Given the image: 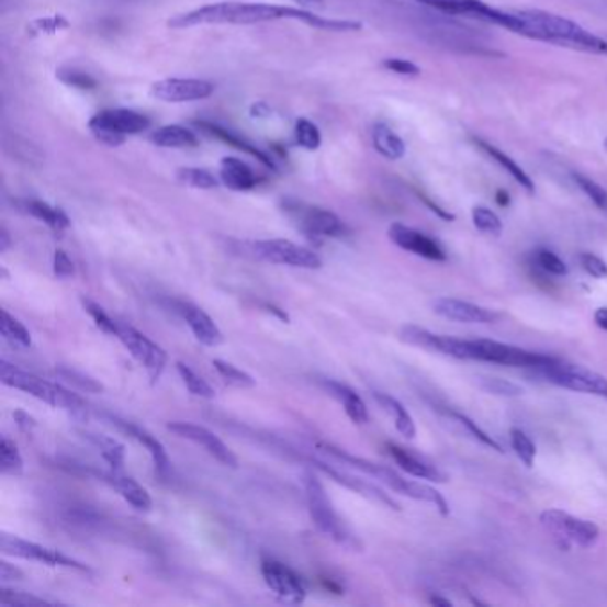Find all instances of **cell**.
I'll list each match as a JSON object with an SVG mask.
<instances>
[{
  "label": "cell",
  "instance_id": "12",
  "mask_svg": "<svg viewBox=\"0 0 607 607\" xmlns=\"http://www.w3.org/2000/svg\"><path fill=\"white\" fill-rule=\"evenodd\" d=\"M0 551L4 552V554L13 555V558L36 561V563H43V565L63 566V569L90 572V566L74 560L70 555L63 554L61 551L40 546V543H34V541L22 540V538L5 535V532L0 537Z\"/></svg>",
  "mask_w": 607,
  "mask_h": 607
},
{
  "label": "cell",
  "instance_id": "34",
  "mask_svg": "<svg viewBox=\"0 0 607 607\" xmlns=\"http://www.w3.org/2000/svg\"><path fill=\"white\" fill-rule=\"evenodd\" d=\"M0 331L8 342L19 346V348H31L33 339L25 328L24 323H20L16 317L11 316L10 312H0Z\"/></svg>",
  "mask_w": 607,
  "mask_h": 607
},
{
  "label": "cell",
  "instance_id": "22",
  "mask_svg": "<svg viewBox=\"0 0 607 607\" xmlns=\"http://www.w3.org/2000/svg\"><path fill=\"white\" fill-rule=\"evenodd\" d=\"M314 463H316L317 469L330 475L331 480L337 481L339 485L353 490L357 494L363 495V497H368V499L374 501V503L383 504L386 508L400 512V504L392 499L391 495L386 494L385 490L380 488V486L372 485V483L360 480L357 475L348 474V472L337 471L335 467L328 465V463L317 462V460H314Z\"/></svg>",
  "mask_w": 607,
  "mask_h": 607
},
{
  "label": "cell",
  "instance_id": "28",
  "mask_svg": "<svg viewBox=\"0 0 607 607\" xmlns=\"http://www.w3.org/2000/svg\"><path fill=\"white\" fill-rule=\"evenodd\" d=\"M372 397H374L378 405L385 409L386 414L391 415L394 426L403 437L415 438L417 428H415L414 417L409 415L403 403H400L396 397H392L391 394H385V392H372Z\"/></svg>",
  "mask_w": 607,
  "mask_h": 607
},
{
  "label": "cell",
  "instance_id": "59",
  "mask_svg": "<svg viewBox=\"0 0 607 607\" xmlns=\"http://www.w3.org/2000/svg\"><path fill=\"white\" fill-rule=\"evenodd\" d=\"M495 202L499 203L501 207H508L509 194L506 193L504 189H499V191H497V194H495Z\"/></svg>",
  "mask_w": 607,
  "mask_h": 607
},
{
  "label": "cell",
  "instance_id": "11",
  "mask_svg": "<svg viewBox=\"0 0 607 607\" xmlns=\"http://www.w3.org/2000/svg\"><path fill=\"white\" fill-rule=\"evenodd\" d=\"M116 339L128 349V353L136 358L137 362L145 368L146 374L151 383L159 382V378L165 372L168 363V353L160 348L159 344L154 342L150 337H146L142 331L136 330L134 326L119 323V334Z\"/></svg>",
  "mask_w": 607,
  "mask_h": 607
},
{
  "label": "cell",
  "instance_id": "51",
  "mask_svg": "<svg viewBox=\"0 0 607 607\" xmlns=\"http://www.w3.org/2000/svg\"><path fill=\"white\" fill-rule=\"evenodd\" d=\"M577 260H580L581 268H583L589 277L597 278V280L607 278V265L598 255L583 251V254H580V257H577Z\"/></svg>",
  "mask_w": 607,
  "mask_h": 607
},
{
  "label": "cell",
  "instance_id": "13",
  "mask_svg": "<svg viewBox=\"0 0 607 607\" xmlns=\"http://www.w3.org/2000/svg\"><path fill=\"white\" fill-rule=\"evenodd\" d=\"M260 572L265 577L268 588L277 595L282 603L302 604L306 597L305 581L277 560H265L260 565Z\"/></svg>",
  "mask_w": 607,
  "mask_h": 607
},
{
  "label": "cell",
  "instance_id": "9",
  "mask_svg": "<svg viewBox=\"0 0 607 607\" xmlns=\"http://www.w3.org/2000/svg\"><path fill=\"white\" fill-rule=\"evenodd\" d=\"M540 522L565 549H569L570 546L589 549L600 538V529L597 524L574 517L561 509H546L540 515Z\"/></svg>",
  "mask_w": 607,
  "mask_h": 607
},
{
  "label": "cell",
  "instance_id": "21",
  "mask_svg": "<svg viewBox=\"0 0 607 607\" xmlns=\"http://www.w3.org/2000/svg\"><path fill=\"white\" fill-rule=\"evenodd\" d=\"M194 127L200 128V131L207 134V136L214 137L217 142L226 143V145L232 146V148L243 151L246 156L255 157V159L262 162L266 168L274 170L273 159H271L265 150H260L259 146L251 143L250 139H246L245 136L234 133L231 128L223 127L220 123L207 122V120L194 122Z\"/></svg>",
  "mask_w": 607,
  "mask_h": 607
},
{
  "label": "cell",
  "instance_id": "20",
  "mask_svg": "<svg viewBox=\"0 0 607 607\" xmlns=\"http://www.w3.org/2000/svg\"><path fill=\"white\" fill-rule=\"evenodd\" d=\"M177 311H179L182 319L186 321V325L191 328L196 340L202 342L203 346L216 348V346L223 342V334L220 330V326L200 306L194 305V303L179 302L177 303Z\"/></svg>",
  "mask_w": 607,
  "mask_h": 607
},
{
  "label": "cell",
  "instance_id": "49",
  "mask_svg": "<svg viewBox=\"0 0 607 607\" xmlns=\"http://www.w3.org/2000/svg\"><path fill=\"white\" fill-rule=\"evenodd\" d=\"M0 604L2 606H43V604H54L47 598L36 597V595L16 592V589H0Z\"/></svg>",
  "mask_w": 607,
  "mask_h": 607
},
{
  "label": "cell",
  "instance_id": "23",
  "mask_svg": "<svg viewBox=\"0 0 607 607\" xmlns=\"http://www.w3.org/2000/svg\"><path fill=\"white\" fill-rule=\"evenodd\" d=\"M220 180L225 188L232 191H251L259 186V177L251 170L250 165L237 157H223L220 162Z\"/></svg>",
  "mask_w": 607,
  "mask_h": 607
},
{
  "label": "cell",
  "instance_id": "7",
  "mask_svg": "<svg viewBox=\"0 0 607 607\" xmlns=\"http://www.w3.org/2000/svg\"><path fill=\"white\" fill-rule=\"evenodd\" d=\"M535 372L551 385L607 400V378L577 363L563 362L555 358L554 362Z\"/></svg>",
  "mask_w": 607,
  "mask_h": 607
},
{
  "label": "cell",
  "instance_id": "14",
  "mask_svg": "<svg viewBox=\"0 0 607 607\" xmlns=\"http://www.w3.org/2000/svg\"><path fill=\"white\" fill-rule=\"evenodd\" d=\"M168 429L177 437L186 438L189 442L202 446L222 465L231 467V469H237V465H239L236 454L223 442L222 438L217 437L216 434H212L211 429L203 428L199 424L184 423V420H175V423L168 424Z\"/></svg>",
  "mask_w": 607,
  "mask_h": 607
},
{
  "label": "cell",
  "instance_id": "58",
  "mask_svg": "<svg viewBox=\"0 0 607 607\" xmlns=\"http://www.w3.org/2000/svg\"><path fill=\"white\" fill-rule=\"evenodd\" d=\"M294 2H297L300 8H305V10H308V8H319V10H323L325 8V0H294Z\"/></svg>",
  "mask_w": 607,
  "mask_h": 607
},
{
  "label": "cell",
  "instance_id": "31",
  "mask_svg": "<svg viewBox=\"0 0 607 607\" xmlns=\"http://www.w3.org/2000/svg\"><path fill=\"white\" fill-rule=\"evenodd\" d=\"M24 209L31 216L36 217L38 222L45 223L54 232L67 231L68 226L71 225L67 212L63 211V209L54 207V205L43 202V200H25Z\"/></svg>",
  "mask_w": 607,
  "mask_h": 607
},
{
  "label": "cell",
  "instance_id": "30",
  "mask_svg": "<svg viewBox=\"0 0 607 607\" xmlns=\"http://www.w3.org/2000/svg\"><path fill=\"white\" fill-rule=\"evenodd\" d=\"M372 145L380 156L389 160H400L405 157L406 145L385 123H376L372 127Z\"/></svg>",
  "mask_w": 607,
  "mask_h": 607
},
{
  "label": "cell",
  "instance_id": "35",
  "mask_svg": "<svg viewBox=\"0 0 607 607\" xmlns=\"http://www.w3.org/2000/svg\"><path fill=\"white\" fill-rule=\"evenodd\" d=\"M177 180L180 184L188 186V188L205 189V191L216 189L217 186L222 184V180L205 168H179Z\"/></svg>",
  "mask_w": 607,
  "mask_h": 607
},
{
  "label": "cell",
  "instance_id": "27",
  "mask_svg": "<svg viewBox=\"0 0 607 607\" xmlns=\"http://www.w3.org/2000/svg\"><path fill=\"white\" fill-rule=\"evenodd\" d=\"M472 142H474V145L480 148L481 151H485L486 156L490 157V159L494 160V162H497V165L503 168L506 173L512 175L514 177L515 182L517 184H520V188L526 189L529 194L535 193V182H532L531 177H529L526 171L520 168V166L515 162L512 157L506 156L504 151H501L497 146L490 145V143L483 142L481 137H472Z\"/></svg>",
  "mask_w": 607,
  "mask_h": 607
},
{
  "label": "cell",
  "instance_id": "48",
  "mask_svg": "<svg viewBox=\"0 0 607 607\" xmlns=\"http://www.w3.org/2000/svg\"><path fill=\"white\" fill-rule=\"evenodd\" d=\"M56 372L63 378V380H67L68 383L76 385L77 389H80V391L91 392V394H99V392L104 391V386L100 385V383L97 382V380H93V378L85 374V372H79L76 371V369L68 368H59Z\"/></svg>",
  "mask_w": 607,
  "mask_h": 607
},
{
  "label": "cell",
  "instance_id": "39",
  "mask_svg": "<svg viewBox=\"0 0 607 607\" xmlns=\"http://www.w3.org/2000/svg\"><path fill=\"white\" fill-rule=\"evenodd\" d=\"M509 442H512L515 454L520 458V462L531 469L535 465V458H537V448H535L531 437L520 428H512L509 429Z\"/></svg>",
  "mask_w": 607,
  "mask_h": 607
},
{
  "label": "cell",
  "instance_id": "57",
  "mask_svg": "<svg viewBox=\"0 0 607 607\" xmlns=\"http://www.w3.org/2000/svg\"><path fill=\"white\" fill-rule=\"evenodd\" d=\"M420 199L424 200V203L428 205L431 211L437 212L438 216L442 217V220H446V222H452L454 220V216L452 214H449V212L443 211V209L438 207L437 203L431 202V200L426 199V196H423L420 194Z\"/></svg>",
  "mask_w": 607,
  "mask_h": 607
},
{
  "label": "cell",
  "instance_id": "56",
  "mask_svg": "<svg viewBox=\"0 0 607 607\" xmlns=\"http://www.w3.org/2000/svg\"><path fill=\"white\" fill-rule=\"evenodd\" d=\"M594 323L600 330L607 331V306H600L595 311Z\"/></svg>",
  "mask_w": 607,
  "mask_h": 607
},
{
  "label": "cell",
  "instance_id": "42",
  "mask_svg": "<svg viewBox=\"0 0 607 607\" xmlns=\"http://www.w3.org/2000/svg\"><path fill=\"white\" fill-rule=\"evenodd\" d=\"M472 223H474L477 231L488 236L499 237L503 234V222L501 217L495 214L494 211H490L488 207H474L472 209Z\"/></svg>",
  "mask_w": 607,
  "mask_h": 607
},
{
  "label": "cell",
  "instance_id": "40",
  "mask_svg": "<svg viewBox=\"0 0 607 607\" xmlns=\"http://www.w3.org/2000/svg\"><path fill=\"white\" fill-rule=\"evenodd\" d=\"M449 417H451L454 423L460 426V428L465 431L469 437L474 438V440H477V442L483 443V446H486V448L494 449V451L503 452V448H501V443L495 440V438L490 437L488 434H485L483 429L477 426V424L474 423V420L469 419L467 415L458 414V412H451V414H448Z\"/></svg>",
  "mask_w": 607,
  "mask_h": 607
},
{
  "label": "cell",
  "instance_id": "8",
  "mask_svg": "<svg viewBox=\"0 0 607 607\" xmlns=\"http://www.w3.org/2000/svg\"><path fill=\"white\" fill-rule=\"evenodd\" d=\"M282 207L305 236L328 239V237H342L348 234V226L344 225L342 220L328 209L316 207L297 200H283Z\"/></svg>",
  "mask_w": 607,
  "mask_h": 607
},
{
  "label": "cell",
  "instance_id": "62",
  "mask_svg": "<svg viewBox=\"0 0 607 607\" xmlns=\"http://www.w3.org/2000/svg\"><path fill=\"white\" fill-rule=\"evenodd\" d=\"M595 4L604 5V8H606L607 10V0H595Z\"/></svg>",
  "mask_w": 607,
  "mask_h": 607
},
{
  "label": "cell",
  "instance_id": "3",
  "mask_svg": "<svg viewBox=\"0 0 607 607\" xmlns=\"http://www.w3.org/2000/svg\"><path fill=\"white\" fill-rule=\"evenodd\" d=\"M0 382L5 386L16 389V391L25 392L29 396L36 397V400L47 403V405L54 406V408H61L68 414L74 415L77 419H86L88 417V405L86 401L68 391L65 386L57 385V383L48 382L43 378L36 376L33 372L22 371L13 363L0 362Z\"/></svg>",
  "mask_w": 607,
  "mask_h": 607
},
{
  "label": "cell",
  "instance_id": "6",
  "mask_svg": "<svg viewBox=\"0 0 607 607\" xmlns=\"http://www.w3.org/2000/svg\"><path fill=\"white\" fill-rule=\"evenodd\" d=\"M469 360L538 371V369L546 368L549 363L554 362L555 357L535 353V351L497 342V340L477 339L469 340Z\"/></svg>",
  "mask_w": 607,
  "mask_h": 607
},
{
  "label": "cell",
  "instance_id": "32",
  "mask_svg": "<svg viewBox=\"0 0 607 607\" xmlns=\"http://www.w3.org/2000/svg\"><path fill=\"white\" fill-rule=\"evenodd\" d=\"M442 337L443 335L434 334V331L415 325L403 326L400 331V339L403 342L409 344L414 348L426 349V351L440 355H442Z\"/></svg>",
  "mask_w": 607,
  "mask_h": 607
},
{
  "label": "cell",
  "instance_id": "1",
  "mask_svg": "<svg viewBox=\"0 0 607 607\" xmlns=\"http://www.w3.org/2000/svg\"><path fill=\"white\" fill-rule=\"evenodd\" d=\"M278 20H294L308 27L328 31V33H357L362 29V22L357 20L325 19L312 13L305 8L291 5L260 4V2H220V4L202 5L188 13L177 14L168 20V27L189 29L199 25H255L278 22Z\"/></svg>",
  "mask_w": 607,
  "mask_h": 607
},
{
  "label": "cell",
  "instance_id": "26",
  "mask_svg": "<svg viewBox=\"0 0 607 607\" xmlns=\"http://www.w3.org/2000/svg\"><path fill=\"white\" fill-rule=\"evenodd\" d=\"M323 385H325L326 391L330 392V396H334L344 406V412H346L349 419L353 420L355 424H360V426L369 423L368 406L351 386L344 385L337 380H325Z\"/></svg>",
  "mask_w": 607,
  "mask_h": 607
},
{
  "label": "cell",
  "instance_id": "18",
  "mask_svg": "<svg viewBox=\"0 0 607 607\" xmlns=\"http://www.w3.org/2000/svg\"><path fill=\"white\" fill-rule=\"evenodd\" d=\"M434 312L443 319L467 323V325H492L499 319V314L488 311L485 306L471 302H462L454 297H438L434 302Z\"/></svg>",
  "mask_w": 607,
  "mask_h": 607
},
{
  "label": "cell",
  "instance_id": "17",
  "mask_svg": "<svg viewBox=\"0 0 607 607\" xmlns=\"http://www.w3.org/2000/svg\"><path fill=\"white\" fill-rule=\"evenodd\" d=\"M214 93V85L203 79H162L151 86V94L168 104L205 100Z\"/></svg>",
  "mask_w": 607,
  "mask_h": 607
},
{
  "label": "cell",
  "instance_id": "60",
  "mask_svg": "<svg viewBox=\"0 0 607 607\" xmlns=\"http://www.w3.org/2000/svg\"><path fill=\"white\" fill-rule=\"evenodd\" d=\"M10 234H8V231H5V228H2V234H0V251L8 250V248H10Z\"/></svg>",
  "mask_w": 607,
  "mask_h": 607
},
{
  "label": "cell",
  "instance_id": "37",
  "mask_svg": "<svg viewBox=\"0 0 607 607\" xmlns=\"http://www.w3.org/2000/svg\"><path fill=\"white\" fill-rule=\"evenodd\" d=\"M0 471L4 475H19L24 472V460L20 457L19 448L8 437L0 440Z\"/></svg>",
  "mask_w": 607,
  "mask_h": 607
},
{
  "label": "cell",
  "instance_id": "54",
  "mask_svg": "<svg viewBox=\"0 0 607 607\" xmlns=\"http://www.w3.org/2000/svg\"><path fill=\"white\" fill-rule=\"evenodd\" d=\"M22 577H24V574L16 566L10 565L8 561L0 563V580L4 581V583H8V581H19Z\"/></svg>",
  "mask_w": 607,
  "mask_h": 607
},
{
  "label": "cell",
  "instance_id": "24",
  "mask_svg": "<svg viewBox=\"0 0 607 607\" xmlns=\"http://www.w3.org/2000/svg\"><path fill=\"white\" fill-rule=\"evenodd\" d=\"M102 477H104L108 483L119 490V494L122 495L123 499L127 501L134 509L137 512H148L151 508V497L148 494V490L143 488L133 475H127L123 471H111L102 472Z\"/></svg>",
  "mask_w": 607,
  "mask_h": 607
},
{
  "label": "cell",
  "instance_id": "15",
  "mask_svg": "<svg viewBox=\"0 0 607 607\" xmlns=\"http://www.w3.org/2000/svg\"><path fill=\"white\" fill-rule=\"evenodd\" d=\"M414 2L443 14L469 16V19L488 22V24L499 25L503 29L508 24V11L495 10L492 5L485 4L483 0H414Z\"/></svg>",
  "mask_w": 607,
  "mask_h": 607
},
{
  "label": "cell",
  "instance_id": "46",
  "mask_svg": "<svg viewBox=\"0 0 607 607\" xmlns=\"http://www.w3.org/2000/svg\"><path fill=\"white\" fill-rule=\"evenodd\" d=\"M57 79L61 80L63 85L76 88V90L90 91L97 88V80L86 74V71L77 70V68H59L56 71Z\"/></svg>",
  "mask_w": 607,
  "mask_h": 607
},
{
  "label": "cell",
  "instance_id": "10",
  "mask_svg": "<svg viewBox=\"0 0 607 607\" xmlns=\"http://www.w3.org/2000/svg\"><path fill=\"white\" fill-rule=\"evenodd\" d=\"M250 251L257 259L271 265L291 266L300 269H319L323 266L316 251L288 239H266L250 243Z\"/></svg>",
  "mask_w": 607,
  "mask_h": 607
},
{
  "label": "cell",
  "instance_id": "33",
  "mask_svg": "<svg viewBox=\"0 0 607 607\" xmlns=\"http://www.w3.org/2000/svg\"><path fill=\"white\" fill-rule=\"evenodd\" d=\"M94 448L99 449L100 454L113 471H123L125 467V446L120 443L114 438L105 437V435L85 434Z\"/></svg>",
  "mask_w": 607,
  "mask_h": 607
},
{
  "label": "cell",
  "instance_id": "44",
  "mask_svg": "<svg viewBox=\"0 0 607 607\" xmlns=\"http://www.w3.org/2000/svg\"><path fill=\"white\" fill-rule=\"evenodd\" d=\"M294 134H296L297 145L308 151L317 150L321 143H323V136H321L319 127H317L316 123H312L311 120H297Z\"/></svg>",
  "mask_w": 607,
  "mask_h": 607
},
{
  "label": "cell",
  "instance_id": "29",
  "mask_svg": "<svg viewBox=\"0 0 607 607\" xmlns=\"http://www.w3.org/2000/svg\"><path fill=\"white\" fill-rule=\"evenodd\" d=\"M150 142L159 148H194L199 146V136L182 125H165L154 131Z\"/></svg>",
  "mask_w": 607,
  "mask_h": 607
},
{
  "label": "cell",
  "instance_id": "16",
  "mask_svg": "<svg viewBox=\"0 0 607 607\" xmlns=\"http://www.w3.org/2000/svg\"><path fill=\"white\" fill-rule=\"evenodd\" d=\"M389 237L401 250L409 251V254L423 257V259L431 260V262H446L448 260V254L437 239L426 236L423 232L415 231L412 226L403 225V223H392L391 228H389Z\"/></svg>",
  "mask_w": 607,
  "mask_h": 607
},
{
  "label": "cell",
  "instance_id": "52",
  "mask_svg": "<svg viewBox=\"0 0 607 607\" xmlns=\"http://www.w3.org/2000/svg\"><path fill=\"white\" fill-rule=\"evenodd\" d=\"M382 67L403 77H417L420 74V68L415 63L403 59V57H386L383 59Z\"/></svg>",
  "mask_w": 607,
  "mask_h": 607
},
{
  "label": "cell",
  "instance_id": "55",
  "mask_svg": "<svg viewBox=\"0 0 607 607\" xmlns=\"http://www.w3.org/2000/svg\"><path fill=\"white\" fill-rule=\"evenodd\" d=\"M13 417L14 420H16V424H19L20 429H24V431L36 428V420H34L31 415L22 412V409H16V412H13Z\"/></svg>",
  "mask_w": 607,
  "mask_h": 607
},
{
  "label": "cell",
  "instance_id": "36",
  "mask_svg": "<svg viewBox=\"0 0 607 607\" xmlns=\"http://www.w3.org/2000/svg\"><path fill=\"white\" fill-rule=\"evenodd\" d=\"M212 366H214L226 385L236 386V389H251V386H255V378L243 369L236 368L234 363L216 358V360H212Z\"/></svg>",
  "mask_w": 607,
  "mask_h": 607
},
{
  "label": "cell",
  "instance_id": "47",
  "mask_svg": "<svg viewBox=\"0 0 607 607\" xmlns=\"http://www.w3.org/2000/svg\"><path fill=\"white\" fill-rule=\"evenodd\" d=\"M82 306H85V311L90 314L91 319L94 321V325L99 326L100 330L116 337V334H119V321H114L113 317L109 316L108 312L99 303L86 300V297H82Z\"/></svg>",
  "mask_w": 607,
  "mask_h": 607
},
{
  "label": "cell",
  "instance_id": "53",
  "mask_svg": "<svg viewBox=\"0 0 607 607\" xmlns=\"http://www.w3.org/2000/svg\"><path fill=\"white\" fill-rule=\"evenodd\" d=\"M54 274L57 278H61V280H67V278L76 274V266L71 262L67 251L61 250V248L54 254Z\"/></svg>",
  "mask_w": 607,
  "mask_h": 607
},
{
  "label": "cell",
  "instance_id": "41",
  "mask_svg": "<svg viewBox=\"0 0 607 607\" xmlns=\"http://www.w3.org/2000/svg\"><path fill=\"white\" fill-rule=\"evenodd\" d=\"M572 179H574L575 184H577V188L583 191L586 196H588L589 200H592V203H594L595 207L600 209L603 212H607V189L603 188V186L598 184V182H595L594 179H589V177H586V175L583 173H572Z\"/></svg>",
  "mask_w": 607,
  "mask_h": 607
},
{
  "label": "cell",
  "instance_id": "38",
  "mask_svg": "<svg viewBox=\"0 0 607 607\" xmlns=\"http://www.w3.org/2000/svg\"><path fill=\"white\" fill-rule=\"evenodd\" d=\"M177 371H179L182 382H184L186 389H188L193 396L202 397V400H214L216 397V391L209 385L202 376H199L193 369L188 368L186 363H177Z\"/></svg>",
  "mask_w": 607,
  "mask_h": 607
},
{
  "label": "cell",
  "instance_id": "2",
  "mask_svg": "<svg viewBox=\"0 0 607 607\" xmlns=\"http://www.w3.org/2000/svg\"><path fill=\"white\" fill-rule=\"evenodd\" d=\"M517 13L528 25L529 40L607 56V40L600 38L574 20L540 10L517 11Z\"/></svg>",
  "mask_w": 607,
  "mask_h": 607
},
{
  "label": "cell",
  "instance_id": "4",
  "mask_svg": "<svg viewBox=\"0 0 607 607\" xmlns=\"http://www.w3.org/2000/svg\"><path fill=\"white\" fill-rule=\"evenodd\" d=\"M303 485H305L306 504H308V514L312 522L319 529L325 537L337 541L339 546L348 549H360L357 538L344 526L339 515L335 512L330 497L326 494L325 486L317 480L316 474L305 472L303 475Z\"/></svg>",
  "mask_w": 607,
  "mask_h": 607
},
{
  "label": "cell",
  "instance_id": "19",
  "mask_svg": "<svg viewBox=\"0 0 607 607\" xmlns=\"http://www.w3.org/2000/svg\"><path fill=\"white\" fill-rule=\"evenodd\" d=\"M108 417L109 423L113 424V426H116V428L120 429V431H123V434L128 435V437L134 438L136 442L142 443L143 448L146 449V451L150 452L151 460H154V467H156L157 474L160 475V477H168V474H170L171 471V462L170 457H168V452H166L165 446L157 440V437H154V435L148 434L146 429L139 428V426H136L134 423H128V420L120 419V417H116V415H105Z\"/></svg>",
  "mask_w": 607,
  "mask_h": 607
},
{
  "label": "cell",
  "instance_id": "5",
  "mask_svg": "<svg viewBox=\"0 0 607 607\" xmlns=\"http://www.w3.org/2000/svg\"><path fill=\"white\" fill-rule=\"evenodd\" d=\"M150 125L151 120L146 114L125 108L100 111L88 123L91 134L108 146L123 145L128 136L145 133Z\"/></svg>",
  "mask_w": 607,
  "mask_h": 607
},
{
  "label": "cell",
  "instance_id": "43",
  "mask_svg": "<svg viewBox=\"0 0 607 607\" xmlns=\"http://www.w3.org/2000/svg\"><path fill=\"white\" fill-rule=\"evenodd\" d=\"M532 262L543 271V273L552 274V277H566L569 274V268L565 262L554 254V251L547 250V248H538L532 254Z\"/></svg>",
  "mask_w": 607,
  "mask_h": 607
},
{
  "label": "cell",
  "instance_id": "45",
  "mask_svg": "<svg viewBox=\"0 0 607 607\" xmlns=\"http://www.w3.org/2000/svg\"><path fill=\"white\" fill-rule=\"evenodd\" d=\"M477 385L481 391L494 394V396L518 397L524 394L522 386L515 385L508 380H501V378H477Z\"/></svg>",
  "mask_w": 607,
  "mask_h": 607
},
{
  "label": "cell",
  "instance_id": "50",
  "mask_svg": "<svg viewBox=\"0 0 607 607\" xmlns=\"http://www.w3.org/2000/svg\"><path fill=\"white\" fill-rule=\"evenodd\" d=\"M70 27L68 20L61 14L56 16H47V19L34 20L33 24L29 25V33L36 36V34H54L61 29Z\"/></svg>",
  "mask_w": 607,
  "mask_h": 607
},
{
  "label": "cell",
  "instance_id": "25",
  "mask_svg": "<svg viewBox=\"0 0 607 607\" xmlns=\"http://www.w3.org/2000/svg\"><path fill=\"white\" fill-rule=\"evenodd\" d=\"M386 449H389V454H391L392 460H394V462L400 465L401 471H405L406 474L414 475L417 480L435 481V483H446V481H448V475L443 474L440 469L423 462L420 458L414 457L412 452L400 448L396 443H389Z\"/></svg>",
  "mask_w": 607,
  "mask_h": 607
},
{
  "label": "cell",
  "instance_id": "61",
  "mask_svg": "<svg viewBox=\"0 0 607 607\" xmlns=\"http://www.w3.org/2000/svg\"><path fill=\"white\" fill-rule=\"evenodd\" d=\"M429 603L435 604V606H443V607L452 606L451 600H448V598H442V597H431L429 598Z\"/></svg>",
  "mask_w": 607,
  "mask_h": 607
}]
</instances>
